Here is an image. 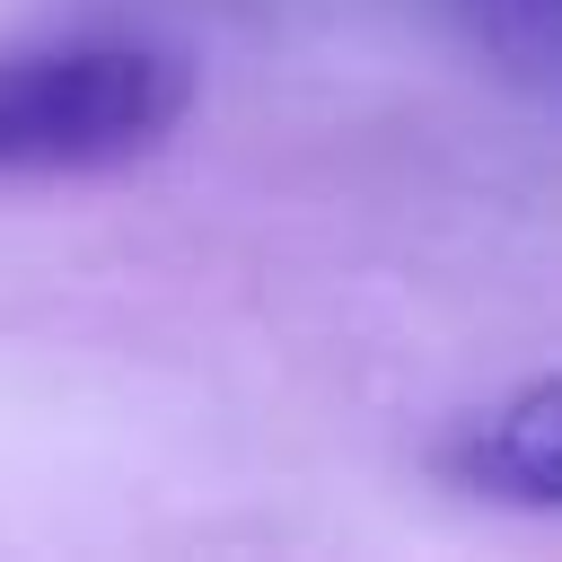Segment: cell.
Wrapping results in <instances>:
<instances>
[{
    "instance_id": "2",
    "label": "cell",
    "mask_w": 562,
    "mask_h": 562,
    "mask_svg": "<svg viewBox=\"0 0 562 562\" xmlns=\"http://www.w3.org/2000/svg\"><path fill=\"white\" fill-rule=\"evenodd\" d=\"M448 474L483 501H527V509H553L562 501V386L553 378H527L501 413L465 422V439L448 448Z\"/></svg>"
},
{
    "instance_id": "1",
    "label": "cell",
    "mask_w": 562,
    "mask_h": 562,
    "mask_svg": "<svg viewBox=\"0 0 562 562\" xmlns=\"http://www.w3.org/2000/svg\"><path fill=\"white\" fill-rule=\"evenodd\" d=\"M193 105V70L158 44H18L0 53V176H114Z\"/></svg>"
},
{
    "instance_id": "3",
    "label": "cell",
    "mask_w": 562,
    "mask_h": 562,
    "mask_svg": "<svg viewBox=\"0 0 562 562\" xmlns=\"http://www.w3.org/2000/svg\"><path fill=\"white\" fill-rule=\"evenodd\" d=\"M457 26H465V44L492 61V70H509L518 88H553V18H562V0H439Z\"/></svg>"
}]
</instances>
